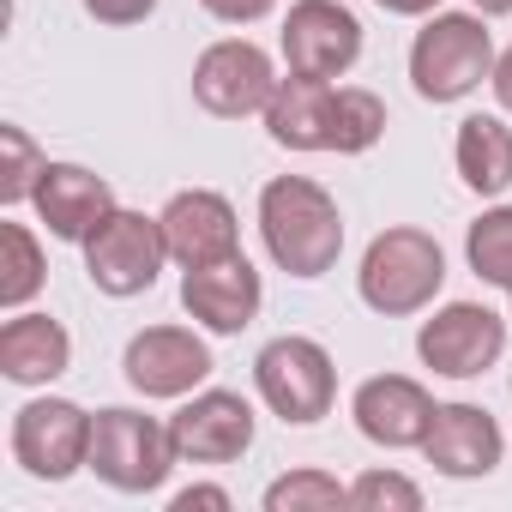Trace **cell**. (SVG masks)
Masks as SVG:
<instances>
[{
	"mask_svg": "<svg viewBox=\"0 0 512 512\" xmlns=\"http://www.w3.org/2000/svg\"><path fill=\"white\" fill-rule=\"evenodd\" d=\"M350 506V488L326 470H290L266 488V512H332Z\"/></svg>",
	"mask_w": 512,
	"mask_h": 512,
	"instance_id": "24",
	"label": "cell"
},
{
	"mask_svg": "<svg viewBox=\"0 0 512 512\" xmlns=\"http://www.w3.org/2000/svg\"><path fill=\"white\" fill-rule=\"evenodd\" d=\"M374 7H386V13H398V19H422V13L440 7V0H374Z\"/></svg>",
	"mask_w": 512,
	"mask_h": 512,
	"instance_id": "31",
	"label": "cell"
},
{
	"mask_svg": "<svg viewBox=\"0 0 512 512\" xmlns=\"http://www.w3.org/2000/svg\"><path fill=\"white\" fill-rule=\"evenodd\" d=\"M260 235H266V253L272 266L314 284L338 266L344 253V217H338V199L308 181V175H278L266 181L260 193Z\"/></svg>",
	"mask_w": 512,
	"mask_h": 512,
	"instance_id": "1",
	"label": "cell"
},
{
	"mask_svg": "<svg viewBox=\"0 0 512 512\" xmlns=\"http://www.w3.org/2000/svg\"><path fill=\"white\" fill-rule=\"evenodd\" d=\"M476 13L482 19H500V13H512V0H476Z\"/></svg>",
	"mask_w": 512,
	"mask_h": 512,
	"instance_id": "32",
	"label": "cell"
},
{
	"mask_svg": "<svg viewBox=\"0 0 512 512\" xmlns=\"http://www.w3.org/2000/svg\"><path fill=\"white\" fill-rule=\"evenodd\" d=\"M0 253H7V260H0V308H25L37 290H43V247H37V235L25 229V223H0Z\"/></svg>",
	"mask_w": 512,
	"mask_h": 512,
	"instance_id": "21",
	"label": "cell"
},
{
	"mask_svg": "<svg viewBox=\"0 0 512 512\" xmlns=\"http://www.w3.org/2000/svg\"><path fill=\"white\" fill-rule=\"evenodd\" d=\"M175 440L157 416L145 410H97V428H91V470L121 488V494H151L169 482L175 470Z\"/></svg>",
	"mask_w": 512,
	"mask_h": 512,
	"instance_id": "4",
	"label": "cell"
},
{
	"mask_svg": "<svg viewBox=\"0 0 512 512\" xmlns=\"http://www.w3.org/2000/svg\"><path fill=\"white\" fill-rule=\"evenodd\" d=\"M452 157H458V175H464L470 193L500 199L512 187V127L500 115H464Z\"/></svg>",
	"mask_w": 512,
	"mask_h": 512,
	"instance_id": "20",
	"label": "cell"
},
{
	"mask_svg": "<svg viewBox=\"0 0 512 512\" xmlns=\"http://www.w3.org/2000/svg\"><path fill=\"white\" fill-rule=\"evenodd\" d=\"M434 410H440V404H434L416 380H404V374H374V380H362V386H356V404H350L356 428H362L374 446H386V452L422 446Z\"/></svg>",
	"mask_w": 512,
	"mask_h": 512,
	"instance_id": "15",
	"label": "cell"
},
{
	"mask_svg": "<svg viewBox=\"0 0 512 512\" xmlns=\"http://www.w3.org/2000/svg\"><path fill=\"white\" fill-rule=\"evenodd\" d=\"M91 428L97 416H85L73 398H37L13 416V458L37 482H67L91 464Z\"/></svg>",
	"mask_w": 512,
	"mask_h": 512,
	"instance_id": "8",
	"label": "cell"
},
{
	"mask_svg": "<svg viewBox=\"0 0 512 512\" xmlns=\"http://www.w3.org/2000/svg\"><path fill=\"white\" fill-rule=\"evenodd\" d=\"M223 506H229L223 488H181L175 494V512H223Z\"/></svg>",
	"mask_w": 512,
	"mask_h": 512,
	"instance_id": "29",
	"label": "cell"
},
{
	"mask_svg": "<svg viewBox=\"0 0 512 512\" xmlns=\"http://www.w3.org/2000/svg\"><path fill=\"white\" fill-rule=\"evenodd\" d=\"M266 133L284 151H332V85L326 79H278L266 103Z\"/></svg>",
	"mask_w": 512,
	"mask_h": 512,
	"instance_id": "19",
	"label": "cell"
},
{
	"mask_svg": "<svg viewBox=\"0 0 512 512\" xmlns=\"http://www.w3.org/2000/svg\"><path fill=\"white\" fill-rule=\"evenodd\" d=\"M199 7L211 19H223V25H253V19H266L278 0H199Z\"/></svg>",
	"mask_w": 512,
	"mask_h": 512,
	"instance_id": "28",
	"label": "cell"
},
{
	"mask_svg": "<svg viewBox=\"0 0 512 512\" xmlns=\"http://www.w3.org/2000/svg\"><path fill=\"white\" fill-rule=\"evenodd\" d=\"M494 73V37L476 13H434L410 43V85L422 103H458Z\"/></svg>",
	"mask_w": 512,
	"mask_h": 512,
	"instance_id": "3",
	"label": "cell"
},
{
	"mask_svg": "<svg viewBox=\"0 0 512 512\" xmlns=\"http://www.w3.org/2000/svg\"><path fill=\"white\" fill-rule=\"evenodd\" d=\"M386 133V103L362 85H344L332 91V151L338 157H362L368 145H380Z\"/></svg>",
	"mask_w": 512,
	"mask_h": 512,
	"instance_id": "23",
	"label": "cell"
},
{
	"mask_svg": "<svg viewBox=\"0 0 512 512\" xmlns=\"http://www.w3.org/2000/svg\"><path fill=\"white\" fill-rule=\"evenodd\" d=\"M278 79L260 43L247 37H223L193 61V103L217 121H241V115H266Z\"/></svg>",
	"mask_w": 512,
	"mask_h": 512,
	"instance_id": "7",
	"label": "cell"
},
{
	"mask_svg": "<svg viewBox=\"0 0 512 512\" xmlns=\"http://www.w3.org/2000/svg\"><path fill=\"white\" fill-rule=\"evenodd\" d=\"M488 85H494V97H500V109L512 115V49H506V55H494V73H488Z\"/></svg>",
	"mask_w": 512,
	"mask_h": 512,
	"instance_id": "30",
	"label": "cell"
},
{
	"mask_svg": "<svg viewBox=\"0 0 512 512\" xmlns=\"http://www.w3.org/2000/svg\"><path fill=\"white\" fill-rule=\"evenodd\" d=\"M422 452H428V464H434L440 476L470 482V476H488V470L500 464L506 440H500V422H494L488 410H476V404H440L434 422H428Z\"/></svg>",
	"mask_w": 512,
	"mask_h": 512,
	"instance_id": "16",
	"label": "cell"
},
{
	"mask_svg": "<svg viewBox=\"0 0 512 512\" xmlns=\"http://www.w3.org/2000/svg\"><path fill=\"white\" fill-rule=\"evenodd\" d=\"M169 440L187 464H229L253 446V410L241 392H193L175 422H169Z\"/></svg>",
	"mask_w": 512,
	"mask_h": 512,
	"instance_id": "12",
	"label": "cell"
},
{
	"mask_svg": "<svg viewBox=\"0 0 512 512\" xmlns=\"http://www.w3.org/2000/svg\"><path fill=\"white\" fill-rule=\"evenodd\" d=\"M73 362V338L49 314H13L0 326V374L13 386H49Z\"/></svg>",
	"mask_w": 512,
	"mask_h": 512,
	"instance_id": "18",
	"label": "cell"
},
{
	"mask_svg": "<svg viewBox=\"0 0 512 512\" xmlns=\"http://www.w3.org/2000/svg\"><path fill=\"white\" fill-rule=\"evenodd\" d=\"M464 253H470V272L494 290L512 296V205H494L470 223L464 235Z\"/></svg>",
	"mask_w": 512,
	"mask_h": 512,
	"instance_id": "22",
	"label": "cell"
},
{
	"mask_svg": "<svg viewBox=\"0 0 512 512\" xmlns=\"http://www.w3.org/2000/svg\"><path fill=\"white\" fill-rule=\"evenodd\" d=\"M284 61L302 79H344L362 61V25L338 0H296L284 19Z\"/></svg>",
	"mask_w": 512,
	"mask_h": 512,
	"instance_id": "10",
	"label": "cell"
},
{
	"mask_svg": "<svg viewBox=\"0 0 512 512\" xmlns=\"http://www.w3.org/2000/svg\"><path fill=\"white\" fill-rule=\"evenodd\" d=\"M163 235H169V260H181L187 272L193 266H211V260H229L241 253V223H235V205L211 187H187L175 193L163 211Z\"/></svg>",
	"mask_w": 512,
	"mask_h": 512,
	"instance_id": "13",
	"label": "cell"
},
{
	"mask_svg": "<svg viewBox=\"0 0 512 512\" xmlns=\"http://www.w3.org/2000/svg\"><path fill=\"white\" fill-rule=\"evenodd\" d=\"M121 368H127V386L145 398H187L193 386L211 380V350L187 326H145L127 344Z\"/></svg>",
	"mask_w": 512,
	"mask_h": 512,
	"instance_id": "11",
	"label": "cell"
},
{
	"mask_svg": "<svg viewBox=\"0 0 512 512\" xmlns=\"http://www.w3.org/2000/svg\"><path fill=\"white\" fill-rule=\"evenodd\" d=\"M253 386L272 404V416L308 428L320 416H332L338 398V368L314 338H272L260 356H253Z\"/></svg>",
	"mask_w": 512,
	"mask_h": 512,
	"instance_id": "6",
	"label": "cell"
},
{
	"mask_svg": "<svg viewBox=\"0 0 512 512\" xmlns=\"http://www.w3.org/2000/svg\"><path fill=\"white\" fill-rule=\"evenodd\" d=\"M85 13L97 25H145L157 13V0H85Z\"/></svg>",
	"mask_w": 512,
	"mask_h": 512,
	"instance_id": "27",
	"label": "cell"
},
{
	"mask_svg": "<svg viewBox=\"0 0 512 512\" xmlns=\"http://www.w3.org/2000/svg\"><path fill=\"white\" fill-rule=\"evenodd\" d=\"M37 211L49 223L55 241H91V229L115 211V187L79 163H49L43 169V187H37Z\"/></svg>",
	"mask_w": 512,
	"mask_h": 512,
	"instance_id": "17",
	"label": "cell"
},
{
	"mask_svg": "<svg viewBox=\"0 0 512 512\" xmlns=\"http://www.w3.org/2000/svg\"><path fill=\"white\" fill-rule=\"evenodd\" d=\"M350 506H362V512H416L422 506V488L410 482V476H398V470H368V476H356L350 482Z\"/></svg>",
	"mask_w": 512,
	"mask_h": 512,
	"instance_id": "26",
	"label": "cell"
},
{
	"mask_svg": "<svg viewBox=\"0 0 512 512\" xmlns=\"http://www.w3.org/2000/svg\"><path fill=\"white\" fill-rule=\"evenodd\" d=\"M446 284V253L428 229H380L362 253V272H356V290L374 314L386 320H404V314H422Z\"/></svg>",
	"mask_w": 512,
	"mask_h": 512,
	"instance_id": "2",
	"label": "cell"
},
{
	"mask_svg": "<svg viewBox=\"0 0 512 512\" xmlns=\"http://www.w3.org/2000/svg\"><path fill=\"white\" fill-rule=\"evenodd\" d=\"M506 350V320L488 314L482 302H446L434 320H422L416 332V356L446 374V380H476L500 362Z\"/></svg>",
	"mask_w": 512,
	"mask_h": 512,
	"instance_id": "9",
	"label": "cell"
},
{
	"mask_svg": "<svg viewBox=\"0 0 512 512\" xmlns=\"http://www.w3.org/2000/svg\"><path fill=\"white\" fill-rule=\"evenodd\" d=\"M260 272L247 266V253H229V260H211V266H193L187 278H181V308L205 326V332H217V338H229V332H247L253 326V314H260Z\"/></svg>",
	"mask_w": 512,
	"mask_h": 512,
	"instance_id": "14",
	"label": "cell"
},
{
	"mask_svg": "<svg viewBox=\"0 0 512 512\" xmlns=\"http://www.w3.org/2000/svg\"><path fill=\"white\" fill-rule=\"evenodd\" d=\"M0 151H7V163H0V199H7V205L37 199L49 157L31 145V133H25V127H0Z\"/></svg>",
	"mask_w": 512,
	"mask_h": 512,
	"instance_id": "25",
	"label": "cell"
},
{
	"mask_svg": "<svg viewBox=\"0 0 512 512\" xmlns=\"http://www.w3.org/2000/svg\"><path fill=\"white\" fill-rule=\"evenodd\" d=\"M169 260V235H163V217H145V211H109L91 241H85V272L103 296H145L157 284Z\"/></svg>",
	"mask_w": 512,
	"mask_h": 512,
	"instance_id": "5",
	"label": "cell"
}]
</instances>
